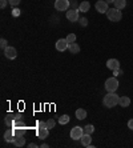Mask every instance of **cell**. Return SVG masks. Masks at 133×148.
Listing matches in <instances>:
<instances>
[{
    "label": "cell",
    "mask_w": 133,
    "mask_h": 148,
    "mask_svg": "<svg viewBox=\"0 0 133 148\" xmlns=\"http://www.w3.org/2000/svg\"><path fill=\"white\" fill-rule=\"evenodd\" d=\"M69 52H71L72 55H77L78 52H80V45L77 44V43H71L68 47Z\"/></svg>",
    "instance_id": "13"
},
{
    "label": "cell",
    "mask_w": 133,
    "mask_h": 148,
    "mask_svg": "<svg viewBox=\"0 0 133 148\" xmlns=\"http://www.w3.org/2000/svg\"><path fill=\"white\" fill-rule=\"evenodd\" d=\"M76 117H77L78 120H84V119H87V111L83 110V108H78V110L76 111Z\"/></svg>",
    "instance_id": "17"
},
{
    "label": "cell",
    "mask_w": 133,
    "mask_h": 148,
    "mask_svg": "<svg viewBox=\"0 0 133 148\" xmlns=\"http://www.w3.org/2000/svg\"><path fill=\"white\" fill-rule=\"evenodd\" d=\"M106 17L109 21L113 23H119L121 19H123V14H121V10H117V8H109L108 12H106Z\"/></svg>",
    "instance_id": "2"
},
{
    "label": "cell",
    "mask_w": 133,
    "mask_h": 148,
    "mask_svg": "<svg viewBox=\"0 0 133 148\" xmlns=\"http://www.w3.org/2000/svg\"><path fill=\"white\" fill-rule=\"evenodd\" d=\"M89 8H91V3H89V1H87V0L81 1V3H80V5H78V11H81V12H88Z\"/></svg>",
    "instance_id": "14"
},
{
    "label": "cell",
    "mask_w": 133,
    "mask_h": 148,
    "mask_svg": "<svg viewBox=\"0 0 133 148\" xmlns=\"http://www.w3.org/2000/svg\"><path fill=\"white\" fill-rule=\"evenodd\" d=\"M105 1H106L108 4H109V3H115V0H105Z\"/></svg>",
    "instance_id": "33"
},
{
    "label": "cell",
    "mask_w": 133,
    "mask_h": 148,
    "mask_svg": "<svg viewBox=\"0 0 133 148\" xmlns=\"http://www.w3.org/2000/svg\"><path fill=\"white\" fill-rule=\"evenodd\" d=\"M48 134H49V128H39L38 130V136L40 139H45L48 136Z\"/></svg>",
    "instance_id": "16"
},
{
    "label": "cell",
    "mask_w": 133,
    "mask_h": 148,
    "mask_svg": "<svg viewBox=\"0 0 133 148\" xmlns=\"http://www.w3.org/2000/svg\"><path fill=\"white\" fill-rule=\"evenodd\" d=\"M106 67L112 71H116V69H120V62L117 59H109L108 62H106Z\"/></svg>",
    "instance_id": "10"
},
{
    "label": "cell",
    "mask_w": 133,
    "mask_h": 148,
    "mask_svg": "<svg viewBox=\"0 0 133 148\" xmlns=\"http://www.w3.org/2000/svg\"><path fill=\"white\" fill-rule=\"evenodd\" d=\"M39 145L38 144H35V143H31V144H29V148H38Z\"/></svg>",
    "instance_id": "31"
},
{
    "label": "cell",
    "mask_w": 133,
    "mask_h": 148,
    "mask_svg": "<svg viewBox=\"0 0 133 148\" xmlns=\"http://www.w3.org/2000/svg\"><path fill=\"white\" fill-rule=\"evenodd\" d=\"M15 139H16V135H15L14 130H8V131L4 134V140L8 141V143H14Z\"/></svg>",
    "instance_id": "11"
},
{
    "label": "cell",
    "mask_w": 133,
    "mask_h": 148,
    "mask_svg": "<svg viewBox=\"0 0 133 148\" xmlns=\"http://www.w3.org/2000/svg\"><path fill=\"white\" fill-rule=\"evenodd\" d=\"M24 144H25V139H24V136H16V139H15V141H14L15 147H23Z\"/></svg>",
    "instance_id": "18"
},
{
    "label": "cell",
    "mask_w": 133,
    "mask_h": 148,
    "mask_svg": "<svg viewBox=\"0 0 133 148\" xmlns=\"http://www.w3.org/2000/svg\"><path fill=\"white\" fill-rule=\"evenodd\" d=\"M8 1H10V4L12 5V7H16V5H19V4H20L21 0H8Z\"/></svg>",
    "instance_id": "26"
},
{
    "label": "cell",
    "mask_w": 133,
    "mask_h": 148,
    "mask_svg": "<svg viewBox=\"0 0 133 148\" xmlns=\"http://www.w3.org/2000/svg\"><path fill=\"white\" fill-rule=\"evenodd\" d=\"M56 125V120L55 119H48L47 120V127L48 128H55Z\"/></svg>",
    "instance_id": "23"
},
{
    "label": "cell",
    "mask_w": 133,
    "mask_h": 148,
    "mask_svg": "<svg viewBox=\"0 0 133 148\" xmlns=\"http://www.w3.org/2000/svg\"><path fill=\"white\" fill-rule=\"evenodd\" d=\"M120 101V96H117L116 92H108L104 96V100H102V103H104V106L108 108H112L115 107V106H117Z\"/></svg>",
    "instance_id": "1"
},
{
    "label": "cell",
    "mask_w": 133,
    "mask_h": 148,
    "mask_svg": "<svg viewBox=\"0 0 133 148\" xmlns=\"http://www.w3.org/2000/svg\"><path fill=\"white\" fill-rule=\"evenodd\" d=\"M95 132V127H93L92 124H87L85 127H84V134H89L92 135Z\"/></svg>",
    "instance_id": "21"
},
{
    "label": "cell",
    "mask_w": 133,
    "mask_h": 148,
    "mask_svg": "<svg viewBox=\"0 0 133 148\" xmlns=\"http://www.w3.org/2000/svg\"><path fill=\"white\" fill-rule=\"evenodd\" d=\"M84 135V128L81 127H73L71 131V139L72 140H80Z\"/></svg>",
    "instance_id": "4"
},
{
    "label": "cell",
    "mask_w": 133,
    "mask_h": 148,
    "mask_svg": "<svg viewBox=\"0 0 133 148\" xmlns=\"http://www.w3.org/2000/svg\"><path fill=\"white\" fill-rule=\"evenodd\" d=\"M59 123L61 124V125L68 124L69 123V116H68V115H61V116L59 117Z\"/></svg>",
    "instance_id": "20"
},
{
    "label": "cell",
    "mask_w": 133,
    "mask_h": 148,
    "mask_svg": "<svg viewBox=\"0 0 133 148\" xmlns=\"http://www.w3.org/2000/svg\"><path fill=\"white\" fill-rule=\"evenodd\" d=\"M12 15H14V16H19V15H20V10L14 8V10H12Z\"/></svg>",
    "instance_id": "29"
},
{
    "label": "cell",
    "mask_w": 133,
    "mask_h": 148,
    "mask_svg": "<svg viewBox=\"0 0 133 148\" xmlns=\"http://www.w3.org/2000/svg\"><path fill=\"white\" fill-rule=\"evenodd\" d=\"M67 19H68L69 21H72V23H75V21H77L80 17H78V10H69L67 11Z\"/></svg>",
    "instance_id": "9"
},
{
    "label": "cell",
    "mask_w": 133,
    "mask_h": 148,
    "mask_svg": "<svg viewBox=\"0 0 133 148\" xmlns=\"http://www.w3.org/2000/svg\"><path fill=\"white\" fill-rule=\"evenodd\" d=\"M65 39H67V41H68L69 44H71V43H75V41H76V35L75 34H69Z\"/></svg>",
    "instance_id": "22"
},
{
    "label": "cell",
    "mask_w": 133,
    "mask_h": 148,
    "mask_svg": "<svg viewBox=\"0 0 133 148\" xmlns=\"http://www.w3.org/2000/svg\"><path fill=\"white\" fill-rule=\"evenodd\" d=\"M96 10H97V12H100V14H106L108 12V3H106L105 0H99V1H96L95 4Z\"/></svg>",
    "instance_id": "5"
},
{
    "label": "cell",
    "mask_w": 133,
    "mask_h": 148,
    "mask_svg": "<svg viewBox=\"0 0 133 148\" xmlns=\"http://www.w3.org/2000/svg\"><path fill=\"white\" fill-rule=\"evenodd\" d=\"M78 21H80V25H81V27H87V25H88V19H87V17H81V19H78Z\"/></svg>",
    "instance_id": "24"
},
{
    "label": "cell",
    "mask_w": 133,
    "mask_h": 148,
    "mask_svg": "<svg viewBox=\"0 0 133 148\" xmlns=\"http://www.w3.org/2000/svg\"><path fill=\"white\" fill-rule=\"evenodd\" d=\"M80 140H81L83 147H88V145L91 144V141H92V138H91V135H89V134H84V135H83V138L80 139Z\"/></svg>",
    "instance_id": "12"
},
{
    "label": "cell",
    "mask_w": 133,
    "mask_h": 148,
    "mask_svg": "<svg viewBox=\"0 0 133 148\" xmlns=\"http://www.w3.org/2000/svg\"><path fill=\"white\" fill-rule=\"evenodd\" d=\"M40 147H41V148H48V147H49V145H48L47 143H43V144H41Z\"/></svg>",
    "instance_id": "32"
},
{
    "label": "cell",
    "mask_w": 133,
    "mask_h": 148,
    "mask_svg": "<svg viewBox=\"0 0 133 148\" xmlns=\"http://www.w3.org/2000/svg\"><path fill=\"white\" fill-rule=\"evenodd\" d=\"M119 104L121 106V107H124V108L129 107V106H130V99L128 96H121V97H120Z\"/></svg>",
    "instance_id": "15"
},
{
    "label": "cell",
    "mask_w": 133,
    "mask_h": 148,
    "mask_svg": "<svg viewBox=\"0 0 133 148\" xmlns=\"http://www.w3.org/2000/svg\"><path fill=\"white\" fill-rule=\"evenodd\" d=\"M69 47V43L67 41V39H59L57 41H56V49L60 52L65 51V49H68Z\"/></svg>",
    "instance_id": "7"
},
{
    "label": "cell",
    "mask_w": 133,
    "mask_h": 148,
    "mask_svg": "<svg viewBox=\"0 0 133 148\" xmlns=\"http://www.w3.org/2000/svg\"><path fill=\"white\" fill-rule=\"evenodd\" d=\"M4 55H5L7 59H10V60H14V59H16V56H17L16 48H14V47H7V48L4 49Z\"/></svg>",
    "instance_id": "8"
},
{
    "label": "cell",
    "mask_w": 133,
    "mask_h": 148,
    "mask_svg": "<svg viewBox=\"0 0 133 148\" xmlns=\"http://www.w3.org/2000/svg\"><path fill=\"white\" fill-rule=\"evenodd\" d=\"M117 88H119V80H117L115 76L105 80V90L108 91V92H116Z\"/></svg>",
    "instance_id": "3"
},
{
    "label": "cell",
    "mask_w": 133,
    "mask_h": 148,
    "mask_svg": "<svg viewBox=\"0 0 133 148\" xmlns=\"http://www.w3.org/2000/svg\"><path fill=\"white\" fill-rule=\"evenodd\" d=\"M128 128H129V130H132V131H133V119H130V120L128 121Z\"/></svg>",
    "instance_id": "30"
},
{
    "label": "cell",
    "mask_w": 133,
    "mask_h": 148,
    "mask_svg": "<svg viewBox=\"0 0 133 148\" xmlns=\"http://www.w3.org/2000/svg\"><path fill=\"white\" fill-rule=\"evenodd\" d=\"M38 127L39 128H45L47 127V121H38Z\"/></svg>",
    "instance_id": "28"
},
{
    "label": "cell",
    "mask_w": 133,
    "mask_h": 148,
    "mask_svg": "<svg viewBox=\"0 0 133 148\" xmlns=\"http://www.w3.org/2000/svg\"><path fill=\"white\" fill-rule=\"evenodd\" d=\"M0 47H1L3 49H5L8 47V45H7V40H5V39H1V40H0Z\"/></svg>",
    "instance_id": "25"
},
{
    "label": "cell",
    "mask_w": 133,
    "mask_h": 148,
    "mask_svg": "<svg viewBox=\"0 0 133 148\" xmlns=\"http://www.w3.org/2000/svg\"><path fill=\"white\" fill-rule=\"evenodd\" d=\"M69 7V0H56L55 8L57 11H67Z\"/></svg>",
    "instance_id": "6"
},
{
    "label": "cell",
    "mask_w": 133,
    "mask_h": 148,
    "mask_svg": "<svg viewBox=\"0 0 133 148\" xmlns=\"http://www.w3.org/2000/svg\"><path fill=\"white\" fill-rule=\"evenodd\" d=\"M7 3H10L8 0H0V8L3 10V8H5L7 7Z\"/></svg>",
    "instance_id": "27"
},
{
    "label": "cell",
    "mask_w": 133,
    "mask_h": 148,
    "mask_svg": "<svg viewBox=\"0 0 133 148\" xmlns=\"http://www.w3.org/2000/svg\"><path fill=\"white\" fill-rule=\"evenodd\" d=\"M126 7V0H115V8L124 10Z\"/></svg>",
    "instance_id": "19"
}]
</instances>
